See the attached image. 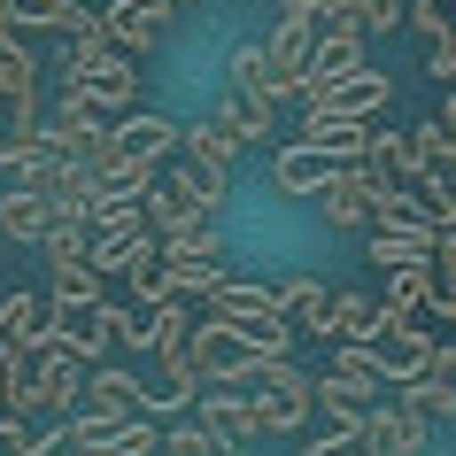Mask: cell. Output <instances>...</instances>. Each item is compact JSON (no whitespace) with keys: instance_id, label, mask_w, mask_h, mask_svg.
Here are the masks:
<instances>
[{"instance_id":"obj_1","label":"cell","mask_w":456,"mask_h":456,"mask_svg":"<svg viewBox=\"0 0 456 456\" xmlns=\"http://www.w3.org/2000/svg\"><path fill=\"white\" fill-rule=\"evenodd\" d=\"M240 395H248V410H256V433H302V426H310V410H317V379H310V371H294L287 356L256 363V371L240 379Z\"/></svg>"},{"instance_id":"obj_2","label":"cell","mask_w":456,"mask_h":456,"mask_svg":"<svg viewBox=\"0 0 456 456\" xmlns=\"http://www.w3.org/2000/svg\"><path fill=\"white\" fill-rule=\"evenodd\" d=\"M232 155H240V140H232L216 117L209 124H178V178L201 193V209L224 201V186H232Z\"/></svg>"},{"instance_id":"obj_3","label":"cell","mask_w":456,"mask_h":456,"mask_svg":"<svg viewBox=\"0 0 456 456\" xmlns=\"http://www.w3.org/2000/svg\"><path fill=\"white\" fill-rule=\"evenodd\" d=\"M209 317H224L232 333H248L264 356H287V317H279V294L271 287H248V279H224L209 294Z\"/></svg>"},{"instance_id":"obj_4","label":"cell","mask_w":456,"mask_h":456,"mask_svg":"<svg viewBox=\"0 0 456 456\" xmlns=\"http://www.w3.org/2000/svg\"><path fill=\"white\" fill-rule=\"evenodd\" d=\"M62 86L86 94L101 117H132L140 109V62H124V54H77V62H62Z\"/></svg>"},{"instance_id":"obj_5","label":"cell","mask_w":456,"mask_h":456,"mask_svg":"<svg viewBox=\"0 0 456 456\" xmlns=\"http://www.w3.org/2000/svg\"><path fill=\"white\" fill-rule=\"evenodd\" d=\"M256 363H271V356H264L248 333H232L224 317L201 310V325H193V379H209V387H240Z\"/></svg>"},{"instance_id":"obj_6","label":"cell","mask_w":456,"mask_h":456,"mask_svg":"<svg viewBox=\"0 0 456 456\" xmlns=\"http://www.w3.org/2000/svg\"><path fill=\"white\" fill-rule=\"evenodd\" d=\"M47 333L62 340L86 371L109 363V348H117V333H109V302H47Z\"/></svg>"},{"instance_id":"obj_7","label":"cell","mask_w":456,"mask_h":456,"mask_svg":"<svg viewBox=\"0 0 456 456\" xmlns=\"http://www.w3.org/2000/svg\"><path fill=\"white\" fill-rule=\"evenodd\" d=\"M387 101H395L387 70H348V77H333V86H310L302 109H310V117H356V124H371Z\"/></svg>"},{"instance_id":"obj_8","label":"cell","mask_w":456,"mask_h":456,"mask_svg":"<svg viewBox=\"0 0 456 456\" xmlns=\"http://www.w3.org/2000/svg\"><path fill=\"white\" fill-rule=\"evenodd\" d=\"M193 426L216 433V441H232V449H248V441H256V410H248L240 387H201V395H193Z\"/></svg>"},{"instance_id":"obj_9","label":"cell","mask_w":456,"mask_h":456,"mask_svg":"<svg viewBox=\"0 0 456 456\" xmlns=\"http://www.w3.org/2000/svg\"><path fill=\"white\" fill-rule=\"evenodd\" d=\"M147 232H155V240H163V232H186V224H201V193L186 186V178H178V170H155V186H147Z\"/></svg>"},{"instance_id":"obj_10","label":"cell","mask_w":456,"mask_h":456,"mask_svg":"<svg viewBox=\"0 0 456 456\" xmlns=\"http://www.w3.org/2000/svg\"><path fill=\"white\" fill-rule=\"evenodd\" d=\"M371 356H379V371L395 387H410V379H426V363H433V333H426V325H395V317H387V333L371 340Z\"/></svg>"},{"instance_id":"obj_11","label":"cell","mask_w":456,"mask_h":456,"mask_svg":"<svg viewBox=\"0 0 456 456\" xmlns=\"http://www.w3.org/2000/svg\"><path fill=\"white\" fill-rule=\"evenodd\" d=\"M379 395L387 387L348 379V371H325V379H317V410H325V426H340V433H363V418L379 410Z\"/></svg>"},{"instance_id":"obj_12","label":"cell","mask_w":456,"mask_h":456,"mask_svg":"<svg viewBox=\"0 0 456 456\" xmlns=\"http://www.w3.org/2000/svg\"><path fill=\"white\" fill-rule=\"evenodd\" d=\"M109 124H117V117H101V109H94L86 94H70V86H62V101L47 109V140L77 163V155H86V140H94V132H109Z\"/></svg>"},{"instance_id":"obj_13","label":"cell","mask_w":456,"mask_h":456,"mask_svg":"<svg viewBox=\"0 0 456 456\" xmlns=\"http://www.w3.org/2000/svg\"><path fill=\"white\" fill-rule=\"evenodd\" d=\"M117 140H124V155H132V163L163 170L170 155H178V124L155 117V109H132V117H117Z\"/></svg>"},{"instance_id":"obj_14","label":"cell","mask_w":456,"mask_h":456,"mask_svg":"<svg viewBox=\"0 0 456 456\" xmlns=\"http://www.w3.org/2000/svg\"><path fill=\"white\" fill-rule=\"evenodd\" d=\"M101 31H109V54H124V62H140V54L163 39V24L147 16V0H109V8H101Z\"/></svg>"},{"instance_id":"obj_15","label":"cell","mask_w":456,"mask_h":456,"mask_svg":"<svg viewBox=\"0 0 456 456\" xmlns=\"http://www.w3.org/2000/svg\"><path fill=\"white\" fill-rule=\"evenodd\" d=\"M317 201H325V224H340V232H371V178H363L356 163L333 170Z\"/></svg>"},{"instance_id":"obj_16","label":"cell","mask_w":456,"mask_h":456,"mask_svg":"<svg viewBox=\"0 0 456 456\" xmlns=\"http://www.w3.org/2000/svg\"><path fill=\"white\" fill-rule=\"evenodd\" d=\"M77 410H94V418H109V426H132V418H140V387H132V371H117V363H94Z\"/></svg>"},{"instance_id":"obj_17","label":"cell","mask_w":456,"mask_h":456,"mask_svg":"<svg viewBox=\"0 0 456 456\" xmlns=\"http://www.w3.org/2000/svg\"><path fill=\"white\" fill-rule=\"evenodd\" d=\"M47 224H54V201H47V193H31V186H8V193H0V240L39 248V240H47Z\"/></svg>"},{"instance_id":"obj_18","label":"cell","mask_w":456,"mask_h":456,"mask_svg":"<svg viewBox=\"0 0 456 456\" xmlns=\"http://www.w3.org/2000/svg\"><path fill=\"white\" fill-rule=\"evenodd\" d=\"M433 240L441 232H418V224H371V264L379 271H418V264H433Z\"/></svg>"},{"instance_id":"obj_19","label":"cell","mask_w":456,"mask_h":456,"mask_svg":"<svg viewBox=\"0 0 456 456\" xmlns=\"http://www.w3.org/2000/svg\"><path fill=\"white\" fill-rule=\"evenodd\" d=\"M433 294H441L433 264H418V271H387V302H379V310L395 317V325H426V317H433Z\"/></svg>"},{"instance_id":"obj_20","label":"cell","mask_w":456,"mask_h":456,"mask_svg":"<svg viewBox=\"0 0 456 456\" xmlns=\"http://www.w3.org/2000/svg\"><path fill=\"white\" fill-rule=\"evenodd\" d=\"M363 140H371V124H356V117H302V147H317L325 163H363Z\"/></svg>"},{"instance_id":"obj_21","label":"cell","mask_w":456,"mask_h":456,"mask_svg":"<svg viewBox=\"0 0 456 456\" xmlns=\"http://www.w3.org/2000/svg\"><path fill=\"white\" fill-rule=\"evenodd\" d=\"M379 333H387V310L371 302V294H333V325H325L333 348H371Z\"/></svg>"},{"instance_id":"obj_22","label":"cell","mask_w":456,"mask_h":456,"mask_svg":"<svg viewBox=\"0 0 456 456\" xmlns=\"http://www.w3.org/2000/svg\"><path fill=\"white\" fill-rule=\"evenodd\" d=\"M363 441H371L379 456H426V441H433V433L418 426V418H410L403 403H379L371 418H363Z\"/></svg>"},{"instance_id":"obj_23","label":"cell","mask_w":456,"mask_h":456,"mask_svg":"<svg viewBox=\"0 0 456 456\" xmlns=\"http://www.w3.org/2000/svg\"><path fill=\"white\" fill-rule=\"evenodd\" d=\"M395 403H403L426 433H456V379H433V371H426V379L395 387Z\"/></svg>"},{"instance_id":"obj_24","label":"cell","mask_w":456,"mask_h":456,"mask_svg":"<svg viewBox=\"0 0 456 456\" xmlns=\"http://www.w3.org/2000/svg\"><path fill=\"white\" fill-rule=\"evenodd\" d=\"M39 340H47V302H39V294H0V348H8V356H24V348H39Z\"/></svg>"},{"instance_id":"obj_25","label":"cell","mask_w":456,"mask_h":456,"mask_svg":"<svg viewBox=\"0 0 456 456\" xmlns=\"http://www.w3.org/2000/svg\"><path fill=\"white\" fill-rule=\"evenodd\" d=\"M279 317H287V333L302 325V333L325 340V325H333V294H325V279H287V287H279Z\"/></svg>"},{"instance_id":"obj_26","label":"cell","mask_w":456,"mask_h":456,"mask_svg":"<svg viewBox=\"0 0 456 456\" xmlns=\"http://www.w3.org/2000/svg\"><path fill=\"white\" fill-rule=\"evenodd\" d=\"M340 163H325V155H317V147H279V155H271V186L279 193H325V178H333Z\"/></svg>"},{"instance_id":"obj_27","label":"cell","mask_w":456,"mask_h":456,"mask_svg":"<svg viewBox=\"0 0 456 456\" xmlns=\"http://www.w3.org/2000/svg\"><path fill=\"white\" fill-rule=\"evenodd\" d=\"M216 124L232 132V140H264L271 124H279V101H264V94H224V109H216Z\"/></svg>"},{"instance_id":"obj_28","label":"cell","mask_w":456,"mask_h":456,"mask_svg":"<svg viewBox=\"0 0 456 456\" xmlns=\"http://www.w3.org/2000/svg\"><path fill=\"white\" fill-rule=\"evenodd\" d=\"M348 70H363V39H317L302 94H310V86H333V77H348Z\"/></svg>"},{"instance_id":"obj_29","label":"cell","mask_w":456,"mask_h":456,"mask_svg":"<svg viewBox=\"0 0 456 456\" xmlns=\"http://www.w3.org/2000/svg\"><path fill=\"white\" fill-rule=\"evenodd\" d=\"M132 302H147V310H155V302H178V294H170V264H163V240H147L140 256H132Z\"/></svg>"},{"instance_id":"obj_30","label":"cell","mask_w":456,"mask_h":456,"mask_svg":"<svg viewBox=\"0 0 456 456\" xmlns=\"http://www.w3.org/2000/svg\"><path fill=\"white\" fill-rule=\"evenodd\" d=\"M109 333L124 340V348H155V333H163V302L147 310V302H124V310H109Z\"/></svg>"},{"instance_id":"obj_31","label":"cell","mask_w":456,"mask_h":456,"mask_svg":"<svg viewBox=\"0 0 456 456\" xmlns=\"http://www.w3.org/2000/svg\"><path fill=\"white\" fill-rule=\"evenodd\" d=\"M54 302H101V271L86 256H54Z\"/></svg>"},{"instance_id":"obj_32","label":"cell","mask_w":456,"mask_h":456,"mask_svg":"<svg viewBox=\"0 0 456 456\" xmlns=\"http://www.w3.org/2000/svg\"><path fill=\"white\" fill-rule=\"evenodd\" d=\"M163 456H240V449L216 441V433H201L193 418H178V426H163Z\"/></svg>"},{"instance_id":"obj_33","label":"cell","mask_w":456,"mask_h":456,"mask_svg":"<svg viewBox=\"0 0 456 456\" xmlns=\"http://www.w3.org/2000/svg\"><path fill=\"white\" fill-rule=\"evenodd\" d=\"M232 94L279 101V94H271V54H264V47H232Z\"/></svg>"},{"instance_id":"obj_34","label":"cell","mask_w":456,"mask_h":456,"mask_svg":"<svg viewBox=\"0 0 456 456\" xmlns=\"http://www.w3.org/2000/svg\"><path fill=\"white\" fill-rule=\"evenodd\" d=\"M302 456H379L363 433H340V426H325L317 441H302Z\"/></svg>"},{"instance_id":"obj_35","label":"cell","mask_w":456,"mask_h":456,"mask_svg":"<svg viewBox=\"0 0 456 456\" xmlns=\"http://www.w3.org/2000/svg\"><path fill=\"white\" fill-rule=\"evenodd\" d=\"M333 371H348V379H371V387H387V371H379V356H371V348H333Z\"/></svg>"},{"instance_id":"obj_36","label":"cell","mask_w":456,"mask_h":456,"mask_svg":"<svg viewBox=\"0 0 456 456\" xmlns=\"http://www.w3.org/2000/svg\"><path fill=\"white\" fill-rule=\"evenodd\" d=\"M8 16L24 31H54V16H62V0H8Z\"/></svg>"},{"instance_id":"obj_37","label":"cell","mask_w":456,"mask_h":456,"mask_svg":"<svg viewBox=\"0 0 456 456\" xmlns=\"http://www.w3.org/2000/svg\"><path fill=\"white\" fill-rule=\"evenodd\" d=\"M426 70L441 77V86H456V31H449V39H433V54H426Z\"/></svg>"},{"instance_id":"obj_38","label":"cell","mask_w":456,"mask_h":456,"mask_svg":"<svg viewBox=\"0 0 456 456\" xmlns=\"http://www.w3.org/2000/svg\"><path fill=\"white\" fill-rule=\"evenodd\" d=\"M186 8H201V0H147V16H155V24H170V16H186Z\"/></svg>"},{"instance_id":"obj_39","label":"cell","mask_w":456,"mask_h":456,"mask_svg":"<svg viewBox=\"0 0 456 456\" xmlns=\"http://www.w3.org/2000/svg\"><path fill=\"white\" fill-rule=\"evenodd\" d=\"M8 371H16V356H8V348H0V387H8Z\"/></svg>"},{"instance_id":"obj_40","label":"cell","mask_w":456,"mask_h":456,"mask_svg":"<svg viewBox=\"0 0 456 456\" xmlns=\"http://www.w3.org/2000/svg\"><path fill=\"white\" fill-rule=\"evenodd\" d=\"M387 8H395V16H410V8H418V0H387Z\"/></svg>"},{"instance_id":"obj_41","label":"cell","mask_w":456,"mask_h":456,"mask_svg":"<svg viewBox=\"0 0 456 456\" xmlns=\"http://www.w3.org/2000/svg\"><path fill=\"white\" fill-rule=\"evenodd\" d=\"M0 16H8V0H0Z\"/></svg>"}]
</instances>
